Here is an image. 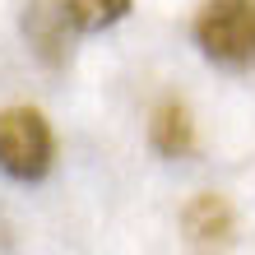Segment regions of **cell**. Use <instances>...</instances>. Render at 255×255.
I'll return each mask as SVG.
<instances>
[{
	"mask_svg": "<svg viewBox=\"0 0 255 255\" xmlns=\"http://www.w3.org/2000/svg\"><path fill=\"white\" fill-rule=\"evenodd\" d=\"M195 42L223 70L255 65V0H204L195 14Z\"/></svg>",
	"mask_w": 255,
	"mask_h": 255,
	"instance_id": "1",
	"label": "cell"
},
{
	"mask_svg": "<svg viewBox=\"0 0 255 255\" xmlns=\"http://www.w3.org/2000/svg\"><path fill=\"white\" fill-rule=\"evenodd\" d=\"M56 162L51 121L37 107H5L0 112V172L9 181H42Z\"/></svg>",
	"mask_w": 255,
	"mask_h": 255,
	"instance_id": "2",
	"label": "cell"
},
{
	"mask_svg": "<svg viewBox=\"0 0 255 255\" xmlns=\"http://www.w3.org/2000/svg\"><path fill=\"white\" fill-rule=\"evenodd\" d=\"M181 237L195 255H228L237 242V214L218 190H200L181 209Z\"/></svg>",
	"mask_w": 255,
	"mask_h": 255,
	"instance_id": "3",
	"label": "cell"
},
{
	"mask_svg": "<svg viewBox=\"0 0 255 255\" xmlns=\"http://www.w3.org/2000/svg\"><path fill=\"white\" fill-rule=\"evenodd\" d=\"M74 33H79V28H74L65 0H28L23 5V37H28V47L37 51L42 65L61 70L70 61Z\"/></svg>",
	"mask_w": 255,
	"mask_h": 255,
	"instance_id": "4",
	"label": "cell"
},
{
	"mask_svg": "<svg viewBox=\"0 0 255 255\" xmlns=\"http://www.w3.org/2000/svg\"><path fill=\"white\" fill-rule=\"evenodd\" d=\"M148 144L162 158H186L195 153V121L186 112V102H158L153 121H148Z\"/></svg>",
	"mask_w": 255,
	"mask_h": 255,
	"instance_id": "5",
	"label": "cell"
},
{
	"mask_svg": "<svg viewBox=\"0 0 255 255\" xmlns=\"http://www.w3.org/2000/svg\"><path fill=\"white\" fill-rule=\"evenodd\" d=\"M134 0H65V9H70V19L79 33H102V28H112V23H121L126 14H130Z\"/></svg>",
	"mask_w": 255,
	"mask_h": 255,
	"instance_id": "6",
	"label": "cell"
}]
</instances>
